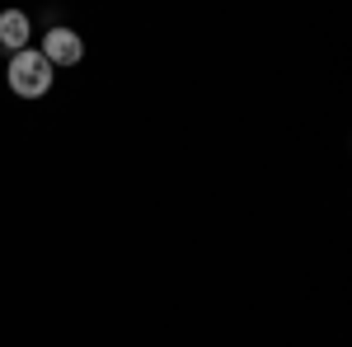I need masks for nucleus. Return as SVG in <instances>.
Instances as JSON below:
<instances>
[{
    "label": "nucleus",
    "instance_id": "obj_1",
    "mask_svg": "<svg viewBox=\"0 0 352 347\" xmlns=\"http://www.w3.org/2000/svg\"><path fill=\"white\" fill-rule=\"evenodd\" d=\"M5 85H10V94H19V99H43V94H52L56 71L43 61L38 47H24V52L10 56V66H5Z\"/></svg>",
    "mask_w": 352,
    "mask_h": 347
},
{
    "label": "nucleus",
    "instance_id": "obj_2",
    "mask_svg": "<svg viewBox=\"0 0 352 347\" xmlns=\"http://www.w3.org/2000/svg\"><path fill=\"white\" fill-rule=\"evenodd\" d=\"M38 52H43V61H47L52 71H71V66H80V61H85V38L71 24H52L47 33H43Z\"/></svg>",
    "mask_w": 352,
    "mask_h": 347
},
{
    "label": "nucleus",
    "instance_id": "obj_3",
    "mask_svg": "<svg viewBox=\"0 0 352 347\" xmlns=\"http://www.w3.org/2000/svg\"><path fill=\"white\" fill-rule=\"evenodd\" d=\"M0 47L10 56L33 47V19H28L24 10H0Z\"/></svg>",
    "mask_w": 352,
    "mask_h": 347
}]
</instances>
